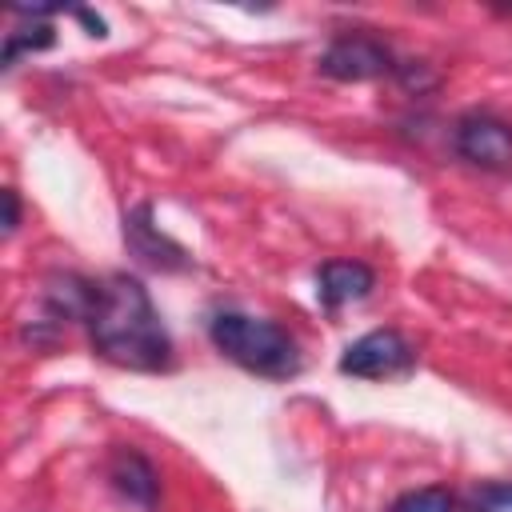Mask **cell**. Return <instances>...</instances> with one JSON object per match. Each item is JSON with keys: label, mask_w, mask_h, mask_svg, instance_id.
Listing matches in <instances>:
<instances>
[{"label": "cell", "mask_w": 512, "mask_h": 512, "mask_svg": "<svg viewBox=\"0 0 512 512\" xmlns=\"http://www.w3.org/2000/svg\"><path fill=\"white\" fill-rule=\"evenodd\" d=\"M320 72L340 84H364V80H380L396 72V56L384 40L368 32H344L320 52Z\"/></svg>", "instance_id": "3957f363"}, {"label": "cell", "mask_w": 512, "mask_h": 512, "mask_svg": "<svg viewBox=\"0 0 512 512\" xmlns=\"http://www.w3.org/2000/svg\"><path fill=\"white\" fill-rule=\"evenodd\" d=\"M396 76L408 92H428L436 84V76H424V64L420 60H408V64H396Z\"/></svg>", "instance_id": "4fadbf2b"}, {"label": "cell", "mask_w": 512, "mask_h": 512, "mask_svg": "<svg viewBox=\"0 0 512 512\" xmlns=\"http://www.w3.org/2000/svg\"><path fill=\"white\" fill-rule=\"evenodd\" d=\"M124 244H128V252L140 264H148L156 272H184V268H192V256L172 236H164L152 224V204H136L132 212H124Z\"/></svg>", "instance_id": "8992f818"}, {"label": "cell", "mask_w": 512, "mask_h": 512, "mask_svg": "<svg viewBox=\"0 0 512 512\" xmlns=\"http://www.w3.org/2000/svg\"><path fill=\"white\" fill-rule=\"evenodd\" d=\"M52 24H32V28H20V32H8L4 40V68H12L24 52H44L52 48Z\"/></svg>", "instance_id": "8fae6325"}, {"label": "cell", "mask_w": 512, "mask_h": 512, "mask_svg": "<svg viewBox=\"0 0 512 512\" xmlns=\"http://www.w3.org/2000/svg\"><path fill=\"white\" fill-rule=\"evenodd\" d=\"M76 16L88 24V36H108V32H104V20H100V16H92L88 8H76Z\"/></svg>", "instance_id": "9a60e30c"}, {"label": "cell", "mask_w": 512, "mask_h": 512, "mask_svg": "<svg viewBox=\"0 0 512 512\" xmlns=\"http://www.w3.org/2000/svg\"><path fill=\"white\" fill-rule=\"evenodd\" d=\"M452 148L460 160L484 172H504L512 168V124L488 112H468L452 128Z\"/></svg>", "instance_id": "5b68a950"}, {"label": "cell", "mask_w": 512, "mask_h": 512, "mask_svg": "<svg viewBox=\"0 0 512 512\" xmlns=\"http://www.w3.org/2000/svg\"><path fill=\"white\" fill-rule=\"evenodd\" d=\"M212 344L240 368L268 376V380H288L300 372V348L292 332L276 320H256L244 312H216L208 324Z\"/></svg>", "instance_id": "7a4b0ae2"}, {"label": "cell", "mask_w": 512, "mask_h": 512, "mask_svg": "<svg viewBox=\"0 0 512 512\" xmlns=\"http://www.w3.org/2000/svg\"><path fill=\"white\" fill-rule=\"evenodd\" d=\"M88 336H92V348L116 368L160 372L172 364L168 328L160 324V312L148 288L128 272H116L100 284L96 308L88 316Z\"/></svg>", "instance_id": "6da1fadb"}, {"label": "cell", "mask_w": 512, "mask_h": 512, "mask_svg": "<svg viewBox=\"0 0 512 512\" xmlns=\"http://www.w3.org/2000/svg\"><path fill=\"white\" fill-rule=\"evenodd\" d=\"M96 296H100V284L80 276V272H52L44 280V292H40L44 312H48L52 324H72V320L88 324V316L96 308Z\"/></svg>", "instance_id": "ba28073f"}, {"label": "cell", "mask_w": 512, "mask_h": 512, "mask_svg": "<svg viewBox=\"0 0 512 512\" xmlns=\"http://www.w3.org/2000/svg\"><path fill=\"white\" fill-rule=\"evenodd\" d=\"M104 476L112 484V492L144 512L156 508V496H160V476L152 468V460L136 448H112L108 464H104Z\"/></svg>", "instance_id": "52a82bcc"}, {"label": "cell", "mask_w": 512, "mask_h": 512, "mask_svg": "<svg viewBox=\"0 0 512 512\" xmlns=\"http://www.w3.org/2000/svg\"><path fill=\"white\" fill-rule=\"evenodd\" d=\"M0 200H4V232H16V224H20V196H16V188H4Z\"/></svg>", "instance_id": "5bb4252c"}, {"label": "cell", "mask_w": 512, "mask_h": 512, "mask_svg": "<svg viewBox=\"0 0 512 512\" xmlns=\"http://www.w3.org/2000/svg\"><path fill=\"white\" fill-rule=\"evenodd\" d=\"M372 288H376V272H372L364 260H328V264H320V272H316V300H320L328 312L364 300Z\"/></svg>", "instance_id": "9c48e42d"}, {"label": "cell", "mask_w": 512, "mask_h": 512, "mask_svg": "<svg viewBox=\"0 0 512 512\" xmlns=\"http://www.w3.org/2000/svg\"><path fill=\"white\" fill-rule=\"evenodd\" d=\"M412 364H416V352L396 328H372L360 340H352L340 356V372L360 380H392L412 372Z\"/></svg>", "instance_id": "277c9868"}, {"label": "cell", "mask_w": 512, "mask_h": 512, "mask_svg": "<svg viewBox=\"0 0 512 512\" xmlns=\"http://www.w3.org/2000/svg\"><path fill=\"white\" fill-rule=\"evenodd\" d=\"M508 508H512V484H488L472 500V512H508Z\"/></svg>", "instance_id": "7c38bea8"}, {"label": "cell", "mask_w": 512, "mask_h": 512, "mask_svg": "<svg viewBox=\"0 0 512 512\" xmlns=\"http://www.w3.org/2000/svg\"><path fill=\"white\" fill-rule=\"evenodd\" d=\"M388 512H456V496H452L448 488H440V484H432V488H412V492L396 496Z\"/></svg>", "instance_id": "30bf717a"}]
</instances>
